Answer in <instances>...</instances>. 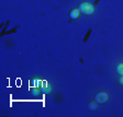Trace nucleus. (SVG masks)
<instances>
[{
    "mask_svg": "<svg viewBox=\"0 0 123 117\" xmlns=\"http://www.w3.org/2000/svg\"><path fill=\"white\" fill-rule=\"evenodd\" d=\"M78 9H79L80 12L85 15H90L93 13V11H95V7L89 2H81L79 5V8H78Z\"/></svg>",
    "mask_w": 123,
    "mask_h": 117,
    "instance_id": "obj_1",
    "label": "nucleus"
},
{
    "mask_svg": "<svg viewBox=\"0 0 123 117\" xmlns=\"http://www.w3.org/2000/svg\"><path fill=\"white\" fill-rule=\"evenodd\" d=\"M108 100H109V94L107 92H99L95 96V101L98 104H103V103L108 102Z\"/></svg>",
    "mask_w": 123,
    "mask_h": 117,
    "instance_id": "obj_2",
    "label": "nucleus"
},
{
    "mask_svg": "<svg viewBox=\"0 0 123 117\" xmlns=\"http://www.w3.org/2000/svg\"><path fill=\"white\" fill-rule=\"evenodd\" d=\"M79 9H74V10H72L70 12H69V17H70V19L72 20H76V19H78V17H79Z\"/></svg>",
    "mask_w": 123,
    "mask_h": 117,
    "instance_id": "obj_3",
    "label": "nucleus"
},
{
    "mask_svg": "<svg viewBox=\"0 0 123 117\" xmlns=\"http://www.w3.org/2000/svg\"><path fill=\"white\" fill-rule=\"evenodd\" d=\"M98 108V103L96 102H90L89 104H88V110L89 111H96Z\"/></svg>",
    "mask_w": 123,
    "mask_h": 117,
    "instance_id": "obj_4",
    "label": "nucleus"
},
{
    "mask_svg": "<svg viewBox=\"0 0 123 117\" xmlns=\"http://www.w3.org/2000/svg\"><path fill=\"white\" fill-rule=\"evenodd\" d=\"M91 33H92V28H88L87 33H86V35H85L84 39H82V43H86V42L88 41V38L90 37V35H91Z\"/></svg>",
    "mask_w": 123,
    "mask_h": 117,
    "instance_id": "obj_5",
    "label": "nucleus"
},
{
    "mask_svg": "<svg viewBox=\"0 0 123 117\" xmlns=\"http://www.w3.org/2000/svg\"><path fill=\"white\" fill-rule=\"evenodd\" d=\"M51 90H52V89H51V87H49V84H47V83L45 82V83H44L43 89H42V91H43L44 93H45V94H47V93H49V92H51Z\"/></svg>",
    "mask_w": 123,
    "mask_h": 117,
    "instance_id": "obj_6",
    "label": "nucleus"
},
{
    "mask_svg": "<svg viewBox=\"0 0 123 117\" xmlns=\"http://www.w3.org/2000/svg\"><path fill=\"white\" fill-rule=\"evenodd\" d=\"M117 73L120 74V76H123V64H119L117 66Z\"/></svg>",
    "mask_w": 123,
    "mask_h": 117,
    "instance_id": "obj_7",
    "label": "nucleus"
},
{
    "mask_svg": "<svg viewBox=\"0 0 123 117\" xmlns=\"http://www.w3.org/2000/svg\"><path fill=\"white\" fill-rule=\"evenodd\" d=\"M32 94H33L34 96H35V95L37 96V95L40 94V91H38L37 89H33V90H32Z\"/></svg>",
    "mask_w": 123,
    "mask_h": 117,
    "instance_id": "obj_8",
    "label": "nucleus"
},
{
    "mask_svg": "<svg viewBox=\"0 0 123 117\" xmlns=\"http://www.w3.org/2000/svg\"><path fill=\"white\" fill-rule=\"evenodd\" d=\"M119 82H120V84H122V85H123V76H121V78H120V80H119Z\"/></svg>",
    "mask_w": 123,
    "mask_h": 117,
    "instance_id": "obj_9",
    "label": "nucleus"
},
{
    "mask_svg": "<svg viewBox=\"0 0 123 117\" xmlns=\"http://www.w3.org/2000/svg\"><path fill=\"white\" fill-rule=\"evenodd\" d=\"M100 2V0H96L95 1V5H93V7H96V6H98V3Z\"/></svg>",
    "mask_w": 123,
    "mask_h": 117,
    "instance_id": "obj_10",
    "label": "nucleus"
}]
</instances>
